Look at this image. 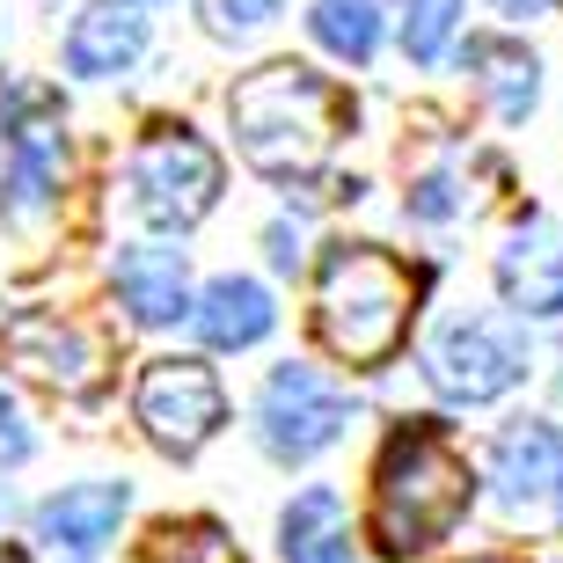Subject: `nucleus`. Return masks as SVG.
Wrapping results in <instances>:
<instances>
[{"instance_id":"1","label":"nucleus","mask_w":563,"mask_h":563,"mask_svg":"<svg viewBox=\"0 0 563 563\" xmlns=\"http://www.w3.org/2000/svg\"><path fill=\"white\" fill-rule=\"evenodd\" d=\"M228 125H234V146L250 154L264 176L278 184H308L314 168L336 154V140L352 132V96L314 74V66H256L242 74L228 96Z\"/></svg>"},{"instance_id":"7","label":"nucleus","mask_w":563,"mask_h":563,"mask_svg":"<svg viewBox=\"0 0 563 563\" xmlns=\"http://www.w3.org/2000/svg\"><path fill=\"white\" fill-rule=\"evenodd\" d=\"M0 352H8V366L15 374H30L37 388H59V396H96L103 388V336H88L81 322H66V314H15L8 330H0Z\"/></svg>"},{"instance_id":"22","label":"nucleus","mask_w":563,"mask_h":563,"mask_svg":"<svg viewBox=\"0 0 563 563\" xmlns=\"http://www.w3.org/2000/svg\"><path fill=\"white\" fill-rule=\"evenodd\" d=\"M278 0H220V22H272Z\"/></svg>"},{"instance_id":"16","label":"nucleus","mask_w":563,"mask_h":563,"mask_svg":"<svg viewBox=\"0 0 563 563\" xmlns=\"http://www.w3.org/2000/svg\"><path fill=\"white\" fill-rule=\"evenodd\" d=\"M52 176H59V132L52 125H22L15 154H8V212L37 220L52 206Z\"/></svg>"},{"instance_id":"19","label":"nucleus","mask_w":563,"mask_h":563,"mask_svg":"<svg viewBox=\"0 0 563 563\" xmlns=\"http://www.w3.org/2000/svg\"><path fill=\"white\" fill-rule=\"evenodd\" d=\"M146 563H242V549L228 542V527H212V520H168V527H154Z\"/></svg>"},{"instance_id":"15","label":"nucleus","mask_w":563,"mask_h":563,"mask_svg":"<svg viewBox=\"0 0 563 563\" xmlns=\"http://www.w3.org/2000/svg\"><path fill=\"white\" fill-rule=\"evenodd\" d=\"M278 556L286 563H352V527H344V498L336 490H300L278 520Z\"/></svg>"},{"instance_id":"14","label":"nucleus","mask_w":563,"mask_h":563,"mask_svg":"<svg viewBox=\"0 0 563 563\" xmlns=\"http://www.w3.org/2000/svg\"><path fill=\"white\" fill-rule=\"evenodd\" d=\"M498 292L520 314H563V242L549 228H520L498 250Z\"/></svg>"},{"instance_id":"21","label":"nucleus","mask_w":563,"mask_h":563,"mask_svg":"<svg viewBox=\"0 0 563 563\" xmlns=\"http://www.w3.org/2000/svg\"><path fill=\"white\" fill-rule=\"evenodd\" d=\"M410 212H418V220H446V212H454V184H446V176H424Z\"/></svg>"},{"instance_id":"25","label":"nucleus","mask_w":563,"mask_h":563,"mask_svg":"<svg viewBox=\"0 0 563 563\" xmlns=\"http://www.w3.org/2000/svg\"><path fill=\"white\" fill-rule=\"evenodd\" d=\"M0 563H30V556H22V549H0Z\"/></svg>"},{"instance_id":"23","label":"nucleus","mask_w":563,"mask_h":563,"mask_svg":"<svg viewBox=\"0 0 563 563\" xmlns=\"http://www.w3.org/2000/svg\"><path fill=\"white\" fill-rule=\"evenodd\" d=\"M272 264L278 272H300V234L292 228H272Z\"/></svg>"},{"instance_id":"13","label":"nucleus","mask_w":563,"mask_h":563,"mask_svg":"<svg viewBox=\"0 0 563 563\" xmlns=\"http://www.w3.org/2000/svg\"><path fill=\"white\" fill-rule=\"evenodd\" d=\"M190 322H198V336H206L212 352H250V344L272 336L278 308H272V292L256 286V278H212V286L198 292Z\"/></svg>"},{"instance_id":"6","label":"nucleus","mask_w":563,"mask_h":563,"mask_svg":"<svg viewBox=\"0 0 563 563\" xmlns=\"http://www.w3.org/2000/svg\"><path fill=\"white\" fill-rule=\"evenodd\" d=\"M344 424H352V402H344V388H330V380L314 374V366H278L264 380L256 432H264V446L278 461H314L322 446L344 439Z\"/></svg>"},{"instance_id":"17","label":"nucleus","mask_w":563,"mask_h":563,"mask_svg":"<svg viewBox=\"0 0 563 563\" xmlns=\"http://www.w3.org/2000/svg\"><path fill=\"white\" fill-rule=\"evenodd\" d=\"M468 66H483V96L498 103V118H527L534 110V74L542 66L527 59V52H512V44H468Z\"/></svg>"},{"instance_id":"24","label":"nucleus","mask_w":563,"mask_h":563,"mask_svg":"<svg viewBox=\"0 0 563 563\" xmlns=\"http://www.w3.org/2000/svg\"><path fill=\"white\" fill-rule=\"evenodd\" d=\"M505 15H534V8H542V0H498Z\"/></svg>"},{"instance_id":"2","label":"nucleus","mask_w":563,"mask_h":563,"mask_svg":"<svg viewBox=\"0 0 563 563\" xmlns=\"http://www.w3.org/2000/svg\"><path fill=\"white\" fill-rule=\"evenodd\" d=\"M476 498V476H468V454H461L446 424H396L388 446L374 461V520L366 534L380 542V556H418V549L446 542L461 527Z\"/></svg>"},{"instance_id":"9","label":"nucleus","mask_w":563,"mask_h":563,"mask_svg":"<svg viewBox=\"0 0 563 563\" xmlns=\"http://www.w3.org/2000/svg\"><path fill=\"white\" fill-rule=\"evenodd\" d=\"M125 505H132L125 483H74V490H59V498L37 505V534L59 542V549H74V556H96V549L118 534Z\"/></svg>"},{"instance_id":"18","label":"nucleus","mask_w":563,"mask_h":563,"mask_svg":"<svg viewBox=\"0 0 563 563\" xmlns=\"http://www.w3.org/2000/svg\"><path fill=\"white\" fill-rule=\"evenodd\" d=\"M308 30H314V44H330L336 59H374V44H380L374 0H314Z\"/></svg>"},{"instance_id":"3","label":"nucleus","mask_w":563,"mask_h":563,"mask_svg":"<svg viewBox=\"0 0 563 563\" xmlns=\"http://www.w3.org/2000/svg\"><path fill=\"white\" fill-rule=\"evenodd\" d=\"M418 314V272L374 242H330L314 278V330L344 366H388Z\"/></svg>"},{"instance_id":"12","label":"nucleus","mask_w":563,"mask_h":563,"mask_svg":"<svg viewBox=\"0 0 563 563\" xmlns=\"http://www.w3.org/2000/svg\"><path fill=\"white\" fill-rule=\"evenodd\" d=\"M490 483H498L505 505H527V498H542V490H556L563 483V432L542 424V418L498 432V446H490Z\"/></svg>"},{"instance_id":"5","label":"nucleus","mask_w":563,"mask_h":563,"mask_svg":"<svg viewBox=\"0 0 563 563\" xmlns=\"http://www.w3.org/2000/svg\"><path fill=\"white\" fill-rule=\"evenodd\" d=\"M132 410H140L146 439L162 454H198L228 424V388H220V374H212L206 358H154L140 374Z\"/></svg>"},{"instance_id":"8","label":"nucleus","mask_w":563,"mask_h":563,"mask_svg":"<svg viewBox=\"0 0 563 563\" xmlns=\"http://www.w3.org/2000/svg\"><path fill=\"white\" fill-rule=\"evenodd\" d=\"M520 374H527V352L490 322H446L424 352V380L446 402H498Z\"/></svg>"},{"instance_id":"4","label":"nucleus","mask_w":563,"mask_h":563,"mask_svg":"<svg viewBox=\"0 0 563 563\" xmlns=\"http://www.w3.org/2000/svg\"><path fill=\"white\" fill-rule=\"evenodd\" d=\"M132 206L154 228H198L212 206H220V154L190 125H154L140 146H132Z\"/></svg>"},{"instance_id":"11","label":"nucleus","mask_w":563,"mask_h":563,"mask_svg":"<svg viewBox=\"0 0 563 563\" xmlns=\"http://www.w3.org/2000/svg\"><path fill=\"white\" fill-rule=\"evenodd\" d=\"M118 300H125L132 322H146V330H162V322L190 314V272H184V250H162V242H146V250H125V256H118Z\"/></svg>"},{"instance_id":"20","label":"nucleus","mask_w":563,"mask_h":563,"mask_svg":"<svg viewBox=\"0 0 563 563\" xmlns=\"http://www.w3.org/2000/svg\"><path fill=\"white\" fill-rule=\"evenodd\" d=\"M402 15V52L418 66H432L446 44H454V22H461V0H396Z\"/></svg>"},{"instance_id":"10","label":"nucleus","mask_w":563,"mask_h":563,"mask_svg":"<svg viewBox=\"0 0 563 563\" xmlns=\"http://www.w3.org/2000/svg\"><path fill=\"white\" fill-rule=\"evenodd\" d=\"M140 52H146V22L132 15V8H118V0L81 8L74 30H66V66L88 74V81H103V74H132Z\"/></svg>"}]
</instances>
